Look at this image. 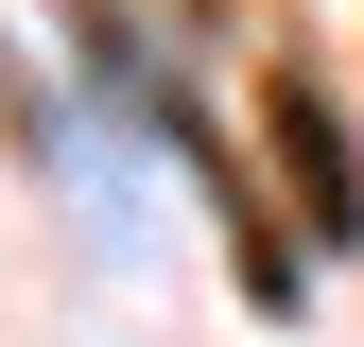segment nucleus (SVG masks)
<instances>
[{
    "label": "nucleus",
    "instance_id": "obj_1",
    "mask_svg": "<svg viewBox=\"0 0 364 347\" xmlns=\"http://www.w3.org/2000/svg\"><path fill=\"white\" fill-rule=\"evenodd\" d=\"M278 139H295V191H312V243H347V226H364V191H347V122H330V105L295 87V105H278Z\"/></svg>",
    "mask_w": 364,
    "mask_h": 347
}]
</instances>
